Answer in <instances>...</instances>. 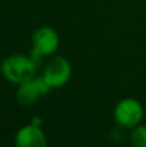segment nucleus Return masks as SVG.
<instances>
[{"label":"nucleus","mask_w":146,"mask_h":147,"mask_svg":"<svg viewBox=\"0 0 146 147\" xmlns=\"http://www.w3.org/2000/svg\"><path fill=\"white\" fill-rule=\"evenodd\" d=\"M40 57L32 53L10 54L1 62L0 71L5 80L18 85L23 81L35 78L39 65H40Z\"/></svg>","instance_id":"f257e3e1"},{"label":"nucleus","mask_w":146,"mask_h":147,"mask_svg":"<svg viewBox=\"0 0 146 147\" xmlns=\"http://www.w3.org/2000/svg\"><path fill=\"white\" fill-rule=\"evenodd\" d=\"M114 120L122 128L132 129L136 125L141 124L145 115V110L142 103L136 98L127 97L123 98L114 107Z\"/></svg>","instance_id":"f03ea898"},{"label":"nucleus","mask_w":146,"mask_h":147,"mask_svg":"<svg viewBox=\"0 0 146 147\" xmlns=\"http://www.w3.org/2000/svg\"><path fill=\"white\" fill-rule=\"evenodd\" d=\"M72 75V67L70 61L64 56H52L45 62L41 76L47 80L52 89H59L65 86Z\"/></svg>","instance_id":"7ed1b4c3"},{"label":"nucleus","mask_w":146,"mask_h":147,"mask_svg":"<svg viewBox=\"0 0 146 147\" xmlns=\"http://www.w3.org/2000/svg\"><path fill=\"white\" fill-rule=\"evenodd\" d=\"M31 53L40 57H52L59 47V36L51 26H40L31 36Z\"/></svg>","instance_id":"20e7f679"},{"label":"nucleus","mask_w":146,"mask_h":147,"mask_svg":"<svg viewBox=\"0 0 146 147\" xmlns=\"http://www.w3.org/2000/svg\"><path fill=\"white\" fill-rule=\"evenodd\" d=\"M51 90V85L40 75L18 84V88L16 90V98L18 103L22 106H31L35 102H38L40 97L48 94Z\"/></svg>","instance_id":"39448f33"},{"label":"nucleus","mask_w":146,"mask_h":147,"mask_svg":"<svg viewBox=\"0 0 146 147\" xmlns=\"http://www.w3.org/2000/svg\"><path fill=\"white\" fill-rule=\"evenodd\" d=\"M16 147H47V136L41 127L34 124H26L17 130L14 136Z\"/></svg>","instance_id":"423d86ee"},{"label":"nucleus","mask_w":146,"mask_h":147,"mask_svg":"<svg viewBox=\"0 0 146 147\" xmlns=\"http://www.w3.org/2000/svg\"><path fill=\"white\" fill-rule=\"evenodd\" d=\"M129 141L133 147H146V125L139 124L131 129Z\"/></svg>","instance_id":"0eeeda50"},{"label":"nucleus","mask_w":146,"mask_h":147,"mask_svg":"<svg viewBox=\"0 0 146 147\" xmlns=\"http://www.w3.org/2000/svg\"><path fill=\"white\" fill-rule=\"evenodd\" d=\"M31 124H34V125H38V127H41V124H43V120H41V117L35 116L32 120H31Z\"/></svg>","instance_id":"6e6552de"}]
</instances>
